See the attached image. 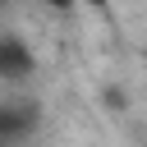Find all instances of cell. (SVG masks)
<instances>
[{
  "label": "cell",
  "instance_id": "3",
  "mask_svg": "<svg viewBox=\"0 0 147 147\" xmlns=\"http://www.w3.org/2000/svg\"><path fill=\"white\" fill-rule=\"evenodd\" d=\"M51 9H74V0H46Z\"/></svg>",
  "mask_w": 147,
  "mask_h": 147
},
{
  "label": "cell",
  "instance_id": "4",
  "mask_svg": "<svg viewBox=\"0 0 147 147\" xmlns=\"http://www.w3.org/2000/svg\"><path fill=\"white\" fill-rule=\"evenodd\" d=\"M0 5H5V0H0Z\"/></svg>",
  "mask_w": 147,
  "mask_h": 147
},
{
  "label": "cell",
  "instance_id": "2",
  "mask_svg": "<svg viewBox=\"0 0 147 147\" xmlns=\"http://www.w3.org/2000/svg\"><path fill=\"white\" fill-rule=\"evenodd\" d=\"M32 69H37L32 46L14 32H0V83H23Z\"/></svg>",
  "mask_w": 147,
  "mask_h": 147
},
{
  "label": "cell",
  "instance_id": "1",
  "mask_svg": "<svg viewBox=\"0 0 147 147\" xmlns=\"http://www.w3.org/2000/svg\"><path fill=\"white\" fill-rule=\"evenodd\" d=\"M37 124H41L37 106H28V101H0V147H23L37 133Z\"/></svg>",
  "mask_w": 147,
  "mask_h": 147
}]
</instances>
